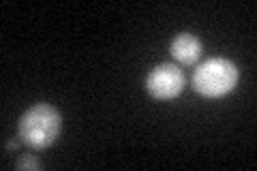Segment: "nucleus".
<instances>
[{"label": "nucleus", "instance_id": "nucleus-2", "mask_svg": "<svg viewBox=\"0 0 257 171\" xmlns=\"http://www.w3.org/2000/svg\"><path fill=\"white\" fill-rule=\"evenodd\" d=\"M60 113L52 105L39 103L30 107L20 120V137L32 148H47L60 133Z\"/></svg>", "mask_w": 257, "mask_h": 171}, {"label": "nucleus", "instance_id": "nucleus-6", "mask_svg": "<svg viewBox=\"0 0 257 171\" xmlns=\"http://www.w3.org/2000/svg\"><path fill=\"white\" fill-rule=\"evenodd\" d=\"M7 148H9V150H15V148H18V143H15V141H9V143H7Z\"/></svg>", "mask_w": 257, "mask_h": 171}, {"label": "nucleus", "instance_id": "nucleus-5", "mask_svg": "<svg viewBox=\"0 0 257 171\" xmlns=\"http://www.w3.org/2000/svg\"><path fill=\"white\" fill-rule=\"evenodd\" d=\"M18 167L20 169H39V160L32 158V156H22L18 160Z\"/></svg>", "mask_w": 257, "mask_h": 171}, {"label": "nucleus", "instance_id": "nucleus-3", "mask_svg": "<svg viewBox=\"0 0 257 171\" xmlns=\"http://www.w3.org/2000/svg\"><path fill=\"white\" fill-rule=\"evenodd\" d=\"M148 92L159 101H172L184 90V73L176 64H159L146 77Z\"/></svg>", "mask_w": 257, "mask_h": 171}, {"label": "nucleus", "instance_id": "nucleus-1", "mask_svg": "<svg viewBox=\"0 0 257 171\" xmlns=\"http://www.w3.org/2000/svg\"><path fill=\"white\" fill-rule=\"evenodd\" d=\"M238 84V69L227 58H210L202 62L193 75V88L208 99H221Z\"/></svg>", "mask_w": 257, "mask_h": 171}, {"label": "nucleus", "instance_id": "nucleus-4", "mask_svg": "<svg viewBox=\"0 0 257 171\" xmlns=\"http://www.w3.org/2000/svg\"><path fill=\"white\" fill-rule=\"evenodd\" d=\"M170 54L176 62L184 64V67H191V64H195L199 60V56H202V43H199L197 37L189 35V32H182V35H178L172 41Z\"/></svg>", "mask_w": 257, "mask_h": 171}]
</instances>
